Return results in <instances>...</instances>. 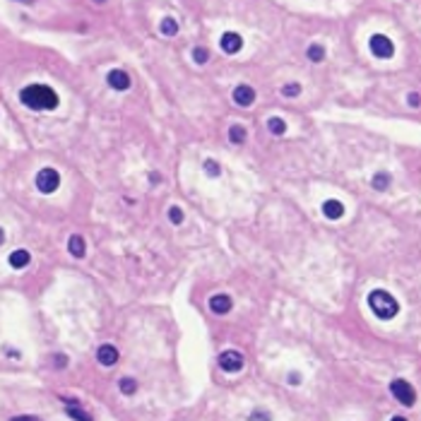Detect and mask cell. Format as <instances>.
Wrapping results in <instances>:
<instances>
[{"label": "cell", "instance_id": "cell-24", "mask_svg": "<svg viewBox=\"0 0 421 421\" xmlns=\"http://www.w3.org/2000/svg\"><path fill=\"white\" fill-rule=\"evenodd\" d=\"M169 219H171L173 224H183V212H181V207H171V209H169Z\"/></svg>", "mask_w": 421, "mask_h": 421}, {"label": "cell", "instance_id": "cell-19", "mask_svg": "<svg viewBox=\"0 0 421 421\" xmlns=\"http://www.w3.org/2000/svg\"><path fill=\"white\" fill-rule=\"evenodd\" d=\"M267 128H270L272 135H284L287 132V123L282 118H270L267 120Z\"/></svg>", "mask_w": 421, "mask_h": 421}, {"label": "cell", "instance_id": "cell-3", "mask_svg": "<svg viewBox=\"0 0 421 421\" xmlns=\"http://www.w3.org/2000/svg\"><path fill=\"white\" fill-rule=\"evenodd\" d=\"M58 185H60V173L55 171V169H41V171L36 173V188L43 195L55 193Z\"/></svg>", "mask_w": 421, "mask_h": 421}, {"label": "cell", "instance_id": "cell-28", "mask_svg": "<svg viewBox=\"0 0 421 421\" xmlns=\"http://www.w3.org/2000/svg\"><path fill=\"white\" fill-rule=\"evenodd\" d=\"M299 380H301V376H299V373H292V376H289V383H292V385H296Z\"/></svg>", "mask_w": 421, "mask_h": 421}, {"label": "cell", "instance_id": "cell-6", "mask_svg": "<svg viewBox=\"0 0 421 421\" xmlns=\"http://www.w3.org/2000/svg\"><path fill=\"white\" fill-rule=\"evenodd\" d=\"M219 366L224 368V371H229V373H236V371H241V368L246 366V361H243V357L238 352H224L219 357Z\"/></svg>", "mask_w": 421, "mask_h": 421}, {"label": "cell", "instance_id": "cell-10", "mask_svg": "<svg viewBox=\"0 0 421 421\" xmlns=\"http://www.w3.org/2000/svg\"><path fill=\"white\" fill-rule=\"evenodd\" d=\"M97 359L101 366H113L116 361H118V352H116V346L113 344H101L97 352Z\"/></svg>", "mask_w": 421, "mask_h": 421}, {"label": "cell", "instance_id": "cell-5", "mask_svg": "<svg viewBox=\"0 0 421 421\" xmlns=\"http://www.w3.org/2000/svg\"><path fill=\"white\" fill-rule=\"evenodd\" d=\"M368 48L376 58H392V53H395V46L385 34H373L371 41H368Z\"/></svg>", "mask_w": 421, "mask_h": 421}, {"label": "cell", "instance_id": "cell-11", "mask_svg": "<svg viewBox=\"0 0 421 421\" xmlns=\"http://www.w3.org/2000/svg\"><path fill=\"white\" fill-rule=\"evenodd\" d=\"M209 308H212V313L224 315L231 311V299H229L227 294H215V296L209 299Z\"/></svg>", "mask_w": 421, "mask_h": 421}, {"label": "cell", "instance_id": "cell-7", "mask_svg": "<svg viewBox=\"0 0 421 421\" xmlns=\"http://www.w3.org/2000/svg\"><path fill=\"white\" fill-rule=\"evenodd\" d=\"M106 82H108V87H113L116 92H123V89L130 87V75L125 70H111L106 75Z\"/></svg>", "mask_w": 421, "mask_h": 421}, {"label": "cell", "instance_id": "cell-30", "mask_svg": "<svg viewBox=\"0 0 421 421\" xmlns=\"http://www.w3.org/2000/svg\"><path fill=\"white\" fill-rule=\"evenodd\" d=\"M3 241H5V231L0 229V246H3Z\"/></svg>", "mask_w": 421, "mask_h": 421}, {"label": "cell", "instance_id": "cell-29", "mask_svg": "<svg viewBox=\"0 0 421 421\" xmlns=\"http://www.w3.org/2000/svg\"><path fill=\"white\" fill-rule=\"evenodd\" d=\"M12 421H36L34 416H17V419H12Z\"/></svg>", "mask_w": 421, "mask_h": 421}, {"label": "cell", "instance_id": "cell-15", "mask_svg": "<svg viewBox=\"0 0 421 421\" xmlns=\"http://www.w3.org/2000/svg\"><path fill=\"white\" fill-rule=\"evenodd\" d=\"M229 140L234 142V145L246 142V128H243V125H231V128H229Z\"/></svg>", "mask_w": 421, "mask_h": 421}, {"label": "cell", "instance_id": "cell-18", "mask_svg": "<svg viewBox=\"0 0 421 421\" xmlns=\"http://www.w3.org/2000/svg\"><path fill=\"white\" fill-rule=\"evenodd\" d=\"M308 58H311L313 63H320L325 58V48L320 43H311V46H308Z\"/></svg>", "mask_w": 421, "mask_h": 421}, {"label": "cell", "instance_id": "cell-4", "mask_svg": "<svg viewBox=\"0 0 421 421\" xmlns=\"http://www.w3.org/2000/svg\"><path fill=\"white\" fill-rule=\"evenodd\" d=\"M390 392L395 395V400L400 402V404H404V407H411L414 402H416V392H414V388H411L407 380H392V385H390Z\"/></svg>", "mask_w": 421, "mask_h": 421}, {"label": "cell", "instance_id": "cell-22", "mask_svg": "<svg viewBox=\"0 0 421 421\" xmlns=\"http://www.w3.org/2000/svg\"><path fill=\"white\" fill-rule=\"evenodd\" d=\"M135 390H137V383H135L132 378H123V380H120V392H123V395H132Z\"/></svg>", "mask_w": 421, "mask_h": 421}, {"label": "cell", "instance_id": "cell-8", "mask_svg": "<svg viewBox=\"0 0 421 421\" xmlns=\"http://www.w3.org/2000/svg\"><path fill=\"white\" fill-rule=\"evenodd\" d=\"M234 101H236L238 106L248 108L250 104L255 101V89H253V87H248V85L236 87V89H234Z\"/></svg>", "mask_w": 421, "mask_h": 421}, {"label": "cell", "instance_id": "cell-17", "mask_svg": "<svg viewBox=\"0 0 421 421\" xmlns=\"http://www.w3.org/2000/svg\"><path fill=\"white\" fill-rule=\"evenodd\" d=\"M159 29H162L164 36H176V34H178V24H176V20L166 17V20L162 22V27H159Z\"/></svg>", "mask_w": 421, "mask_h": 421}, {"label": "cell", "instance_id": "cell-14", "mask_svg": "<svg viewBox=\"0 0 421 421\" xmlns=\"http://www.w3.org/2000/svg\"><path fill=\"white\" fill-rule=\"evenodd\" d=\"M67 250H70L75 258H82V255H85V250H87L85 238H82V236H70V241H67Z\"/></svg>", "mask_w": 421, "mask_h": 421}, {"label": "cell", "instance_id": "cell-23", "mask_svg": "<svg viewBox=\"0 0 421 421\" xmlns=\"http://www.w3.org/2000/svg\"><path fill=\"white\" fill-rule=\"evenodd\" d=\"M193 58H195V63H207V58H209V53H207L205 48H202V46H197V48H195L193 51Z\"/></svg>", "mask_w": 421, "mask_h": 421}, {"label": "cell", "instance_id": "cell-16", "mask_svg": "<svg viewBox=\"0 0 421 421\" xmlns=\"http://www.w3.org/2000/svg\"><path fill=\"white\" fill-rule=\"evenodd\" d=\"M67 414H70V416H73L75 421H92V416H89L87 411L80 409L75 402H70V404H67Z\"/></svg>", "mask_w": 421, "mask_h": 421}, {"label": "cell", "instance_id": "cell-21", "mask_svg": "<svg viewBox=\"0 0 421 421\" xmlns=\"http://www.w3.org/2000/svg\"><path fill=\"white\" fill-rule=\"evenodd\" d=\"M299 94H301V85H296V82H292V85H284V87H282V97L294 99V97H299Z\"/></svg>", "mask_w": 421, "mask_h": 421}, {"label": "cell", "instance_id": "cell-26", "mask_svg": "<svg viewBox=\"0 0 421 421\" xmlns=\"http://www.w3.org/2000/svg\"><path fill=\"white\" fill-rule=\"evenodd\" d=\"M407 101H409V106H419V104H421V97H419V94H416V92H411V94H409V99H407Z\"/></svg>", "mask_w": 421, "mask_h": 421}, {"label": "cell", "instance_id": "cell-20", "mask_svg": "<svg viewBox=\"0 0 421 421\" xmlns=\"http://www.w3.org/2000/svg\"><path fill=\"white\" fill-rule=\"evenodd\" d=\"M388 185H390L388 173H376V176H373V188H376V190H385Z\"/></svg>", "mask_w": 421, "mask_h": 421}, {"label": "cell", "instance_id": "cell-9", "mask_svg": "<svg viewBox=\"0 0 421 421\" xmlns=\"http://www.w3.org/2000/svg\"><path fill=\"white\" fill-rule=\"evenodd\" d=\"M241 46H243V39H241L236 32H227L222 36V51H224V53H238Z\"/></svg>", "mask_w": 421, "mask_h": 421}, {"label": "cell", "instance_id": "cell-1", "mask_svg": "<svg viewBox=\"0 0 421 421\" xmlns=\"http://www.w3.org/2000/svg\"><path fill=\"white\" fill-rule=\"evenodd\" d=\"M20 99H22L24 106L34 108V111H51V108L58 106V94L46 85L24 87V89L20 92Z\"/></svg>", "mask_w": 421, "mask_h": 421}, {"label": "cell", "instance_id": "cell-13", "mask_svg": "<svg viewBox=\"0 0 421 421\" xmlns=\"http://www.w3.org/2000/svg\"><path fill=\"white\" fill-rule=\"evenodd\" d=\"M323 215L327 217V219H339V217L344 215V205H342L339 200H325Z\"/></svg>", "mask_w": 421, "mask_h": 421}, {"label": "cell", "instance_id": "cell-27", "mask_svg": "<svg viewBox=\"0 0 421 421\" xmlns=\"http://www.w3.org/2000/svg\"><path fill=\"white\" fill-rule=\"evenodd\" d=\"M250 419H253V421H270V416H267V414H260V411H255Z\"/></svg>", "mask_w": 421, "mask_h": 421}, {"label": "cell", "instance_id": "cell-32", "mask_svg": "<svg viewBox=\"0 0 421 421\" xmlns=\"http://www.w3.org/2000/svg\"><path fill=\"white\" fill-rule=\"evenodd\" d=\"M94 3H104V0H94Z\"/></svg>", "mask_w": 421, "mask_h": 421}, {"label": "cell", "instance_id": "cell-12", "mask_svg": "<svg viewBox=\"0 0 421 421\" xmlns=\"http://www.w3.org/2000/svg\"><path fill=\"white\" fill-rule=\"evenodd\" d=\"M29 253L24 248H20V250H12L10 253V258H8V262H10V267L12 270H24L27 265H29Z\"/></svg>", "mask_w": 421, "mask_h": 421}, {"label": "cell", "instance_id": "cell-25", "mask_svg": "<svg viewBox=\"0 0 421 421\" xmlns=\"http://www.w3.org/2000/svg\"><path fill=\"white\" fill-rule=\"evenodd\" d=\"M205 171L215 178V176H219V164H217L215 159H207V162H205Z\"/></svg>", "mask_w": 421, "mask_h": 421}, {"label": "cell", "instance_id": "cell-2", "mask_svg": "<svg viewBox=\"0 0 421 421\" xmlns=\"http://www.w3.org/2000/svg\"><path fill=\"white\" fill-rule=\"evenodd\" d=\"M368 306H371V311L378 315L380 320H390V318H395L397 311H400L397 299H395L392 294L383 292V289H376V292L368 294Z\"/></svg>", "mask_w": 421, "mask_h": 421}, {"label": "cell", "instance_id": "cell-31", "mask_svg": "<svg viewBox=\"0 0 421 421\" xmlns=\"http://www.w3.org/2000/svg\"><path fill=\"white\" fill-rule=\"evenodd\" d=\"M392 421H407V419H404V416H395V419H392Z\"/></svg>", "mask_w": 421, "mask_h": 421}]
</instances>
